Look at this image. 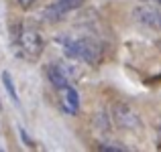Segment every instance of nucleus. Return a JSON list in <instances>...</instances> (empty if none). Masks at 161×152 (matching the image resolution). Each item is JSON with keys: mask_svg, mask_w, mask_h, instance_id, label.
<instances>
[{"mask_svg": "<svg viewBox=\"0 0 161 152\" xmlns=\"http://www.w3.org/2000/svg\"><path fill=\"white\" fill-rule=\"evenodd\" d=\"M153 2H159V4H161V0H153Z\"/></svg>", "mask_w": 161, "mask_h": 152, "instance_id": "nucleus-10", "label": "nucleus"}, {"mask_svg": "<svg viewBox=\"0 0 161 152\" xmlns=\"http://www.w3.org/2000/svg\"><path fill=\"white\" fill-rule=\"evenodd\" d=\"M84 4V0H55L51 6L45 8L43 16L47 20H59L61 16H65L67 12L75 10V8H80Z\"/></svg>", "mask_w": 161, "mask_h": 152, "instance_id": "nucleus-4", "label": "nucleus"}, {"mask_svg": "<svg viewBox=\"0 0 161 152\" xmlns=\"http://www.w3.org/2000/svg\"><path fill=\"white\" fill-rule=\"evenodd\" d=\"M78 108H80L78 94H75L74 87H67V89H65V98H63V109L69 112V114H75V112H78Z\"/></svg>", "mask_w": 161, "mask_h": 152, "instance_id": "nucleus-7", "label": "nucleus"}, {"mask_svg": "<svg viewBox=\"0 0 161 152\" xmlns=\"http://www.w3.org/2000/svg\"><path fill=\"white\" fill-rule=\"evenodd\" d=\"M2 81H4V87H6V91H8V95L12 98V101H14L16 105H20V99H19V94H16V89H14V85H12V79H10V75L4 71L2 73Z\"/></svg>", "mask_w": 161, "mask_h": 152, "instance_id": "nucleus-8", "label": "nucleus"}, {"mask_svg": "<svg viewBox=\"0 0 161 152\" xmlns=\"http://www.w3.org/2000/svg\"><path fill=\"white\" fill-rule=\"evenodd\" d=\"M16 43H19L20 51H23L27 57H31V59H37L41 55V51H43L41 35L35 31V28H31V27H23V28H20Z\"/></svg>", "mask_w": 161, "mask_h": 152, "instance_id": "nucleus-2", "label": "nucleus"}, {"mask_svg": "<svg viewBox=\"0 0 161 152\" xmlns=\"http://www.w3.org/2000/svg\"><path fill=\"white\" fill-rule=\"evenodd\" d=\"M135 18L141 24L149 28H155V31H161V4H143L135 10Z\"/></svg>", "mask_w": 161, "mask_h": 152, "instance_id": "nucleus-3", "label": "nucleus"}, {"mask_svg": "<svg viewBox=\"0 0 161 152\" xmlns=\"http://www.w3.org/2000/svg\"><path fill=\"white\" fill-rule=\"evenodd\" d=\"M114 120H116V124L122 126V128H137L139 126V118L135 116L129 108H118L116 114H114Z\"/></svg>", "mask_w": 161, "mask_h": 152, "instance_id": "nucleus-6", "label": "nucleus"}, {"mask_svg": "<svg viewBox=\"0 0 161 152\" xmlns=\"http://www.w3.org/2000/svg\"><path fill=\"white\" fill-rule=\"evenodd\" d=\"M55 43L63 49V53L71 59H82L86 63H96L100 57V47L90 39H84V37H57Z\"/></svg>", "mask_w": 161, "mask_h": 152, "instance_id": "nucleus-1", "label": "nucleus"}, {"mask_svg": "<svg viewBox=\"0 0 161 152\" xmlns=\"http://www.w3.org/2000/svg\"><path fill=\"white\" fill-rule=\"evenodd\" d=\"M0 109H2V104H0Z\"/></svg>", "mask_w": 161, "mask_h": 152, "instance_id": "nucleus-11", "label": "nucleus"}, {"mask_svg": "<svg viewBox=\"0 0 161 152\" xmlns=\"http://www.w3.org/2000/svg\"><path fill=\"white\" fill-rule=\"evenodd\" d=\"M20 2H23V4H25V6H27V4H31V2H33V0H20Z\"/></svg>", "mask_w": 161, "mask_h": 152, "instance_id": "nucleus-9", "label": "nucleus"}, {"mask_svg": "<svg viewBox=\"0 0 161 152\" xmlns=\"http://www.w3.org/2000/svg\"><path fill=\"white\" fill-rule=\"evenodd\" d=\"M45 73H47V79L51 81L53 87H57V89H63V91L69 87V81H71V79L65 75V71L61 69V65H59V63L47 65V67H45Z\"/></svg>", "mask_w": 161, "mask_h": 152, "instance_id": "nucleus-5", "label": "nucleus"}]
</instances>
